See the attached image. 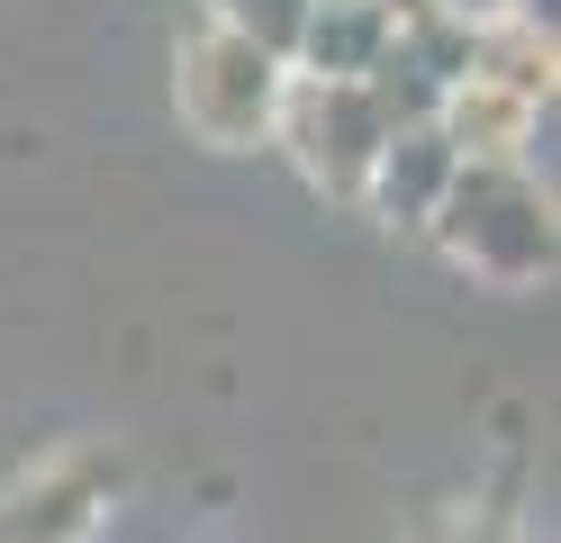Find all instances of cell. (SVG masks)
I'll use <instances>...</instances> for the list:
<instances>
[{
	"instance_id": "cell-1",
	"label": "cell",
	"mask_w": 561,
	"mask_h": 543,
	"mask_svg": "<svg viewBox=\"0 0 561 543\" xmlns=\"http://www.w3.org/2000/svg\"><path fill=\"white\" fill-rule=\"evenodd\" d=\"M426 227L480 281H543L552 272V200L516 163H462Z\"/></svg>"
},
{
	"instance_id": "cell-2",
	"label": "cell",
	"mask_w": 561,
	"mask_h": 543,
	"mask_svg": "<svg viewBox=\"0 0 561 543\" xmlns=\"http://www.w3.org/2000/svg\"><path fill=\"white\" fill-rule=\"evenodd\" d=\"M280 82H290V64H272L254 36H236L218 10H199L182 27V46H172V100H182V127L199 145H254V136H272Z\"/></svg>"
},
{
	"instance_id": "cell-3",
	"label": "cell",
	"mask_w": 561,
	"mask_h": 543,
	"mask_svg": "<svg viewBox=\"0 0 561 543\" xmlns=\"http://www.w3.org/2000/svg\"><path fill=\"white\" fill-rule=\"evenodd\" d=\"M272 127H280L290 163L318 181L327 200L363 208L371 163H380V145H390V118L371 109V91H363V82H318V72H299V82H280Z\"/></svg>"
},
{
	"instance_id": "cell-4",
	"label": "cell",
	"mask_w": 561,
	"mask_h": 543,
	"mask_svg": "<svg viewBox=\"0 0 561 543\" xmlns=\"http://www.w3.org/2000/svg\"><path fill=\"white\" fill-rule=\"evenodd\" d=\"M110 489H118V462L55 453L0 498V543H91L100 517H110Z\"/></svg>"
},
{
	"instance_id": "cell-5",
	"label": "cell",
	"mask_w": 561,
	"mask_h": 543,
	"mask_svg": "<svg viewBox=\"0 0 561 543\" xmlns=\"http://www.w3.org/2000/svg\"><path fill=\"white\" fill-rule=\"evenodd\" d=\"M453 172H462V155H453V145L435 136V118H426V127H399L390 145H380V163H371L363 208H380L390 227H426L435 200L453 191Z\"/></svg>"
},
{
	"instance_id": "cell-6",
	"label": "cell",
	"mask_w": 561,
	"mask_h": 543,
	"mask_svg": "<svg viewBox=\"0 0 561 543\" xmlns=\"http://www.w3.org/2000/svg\"><path fill=\"white\" fill-rule=\"evenodd\" d=\"M435 136L453 145L462 163H516L525 145H535V109L499 82H453L435 100Z\"/></svg>"
},
{
	"instance_id": "cell-7",
	"label": "cell",
	"mask_w": 561,
	"mask_h": 543,
	"mask_svg": "<svg viewBox=\"0 0 561 543\" xmlns=\"http://www.w3.org/2000/svg\"><path fill=\"white\" fill-rule=\"evenodd\" d=\"M462 82H499V91H516L525 109H543L552 100V27L543 19H489V27H471V72Z\"/></svg>"
},
{
	"instance_id": "cell-8",
	"label": "cell",
	"mask_w": 561,
	"mask_h": 543,
	"mask_svg": "<svg viewBox=\"0 0 561 543\" xmlns=\"http://www.w3.org/2000/svg\"><path fill=\"white\" fill-rule=\"evenodd\" d=\"M208 10H218L236 36H254V46H263L272 64H290V55H299V36H308V10H318V0H208Z\"/></svg>"
},
{
	"instance_id": "cell-9",
	"label": "cell",
	"mask_w": 561,
	"mask_h": 543,
	"mask_svg": "<svg viewBox=\"0 0 561 543\" xmlns=\"http://www.w3.org/2000/svg\"><path fill=\"white\" fill-rule=\"evenodd\" d=\"M390 10V27H408V19H426V10H444V0H380Z\"/></svg>"
}]
</instances>
